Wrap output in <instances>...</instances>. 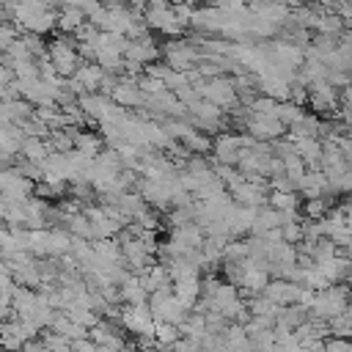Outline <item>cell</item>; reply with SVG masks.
Returning <instances> with one entry per match:
<instances>
[{"instance_id":"6da1fadb","label":"cell","mask_w":352,"mask_h":352,"mask_svg":"<svg viewBox=\"0 0 352 352\" xmlns=\"http://www.w3.org/2000/svg\"><path fill=\"white\" fill-rule=\"evenodd\" d=\"M346 308H349L346 283H333V286H327V289H322V292H314V302H311L308 314L327 322L330 316H336V314H341V311H346Z\"/></svg>"},{"instance_id":"7a4b0ae2","label":"cell","mask_w":352,"mask_h":352,"mask_svg":"<svg viewBox=\"0 0 352 352\" xmlns=\"http://www.w3.org/2000/svg\"><path fill=\"white\" fill-rule=\"evenodd\" d=\"M47 60L52 63V69L66 80L74 74V69L80 66V55L74 50V38L72 36H55L50 44H47Z\"/></svg>"},{"instance_id":"3957f363","label":"cell","mask_w":352,"mask_h":352,"mask_svg":"<svg viewBox=\"0 0 352 352\" xmlns=\"http://www.w3.org/2000/svg\"><path fill=\"white\" fill-rule=\"evenodd\" d=\"M198 96H201V99H206V102H212V104H217L223 113H226V110H231L234 104H239V102H236L234 82H231V77H228V74H220V77L204 80V85L198 88Z\"/></svg>"},{"instance_id":"277c9868","label":"cell","mask_w":352,"mask_h":352,"mask_svg":"<svg viewBox=\"0 0 352 352\" xmlns=\"http://www.w3.org/2000/svg\"><path fill=\"white\" fill-rule=\"evenodd\" d=\"M242 129L253 140H258V143H272V140H278V138L286 135V126L275 116H248Z\"/></svg>"},{"instance_id":"5b68a950","label":"cell","mask_w":352,"mask_h":352,"mask_svg":"<svg viewBox=\"0 0 352 352\" xmlns=\"http://www.w3.org/2000/svg\"><path fill=\"white\" fill-rule=\"evenodd\" d=\"M212 151H214V162L217 165H234L236 168V160H239V132H217L212 138Z\"/></svg>"},{"instance_id":"8992f818","label":"cell","mask_w":352,"mask_h":352,"mask_svg":"<svg viewBox=\"0 0 352 352\" xmlns=\"http://www.w3.org/2000/svg\"><path fill=\"white\" fill-rule=\"evenodd\" d=\"M267 179H261V182H242L239 187H234V190H228V195H231V201L236 204V206H253V209H258V206H267Z\"/></svg>"},{"instance_id":"52a82bcc","label":"cell","mask_w":352,"mask_h":352,"mask_svg":"<svg viewBox=\"0 0 352 352\" xmlns=\"http://www.w3.org/2000/svg\"><path fill=\"white\" fill-rule=\"evenodd\" d=\"M300 294V283H289L283 278H270L267 286L261 289V297H267L272 305L283 308V305H294Z\"/></svg>"},{"instance_id":"ba28073f","label":"cell","mask_w":352,"mask_h":352,"mask_svg":"<svg viewBox=\"0 0 352 352\" xmlns=\"http://www.w3.org/2000/svg\"><path fill=\"white\" fill-rule=\"evenodd\" d=\"M110 102H116L118 107H124V110H132V107H146V96L138 91V85H135V80H126V77H118V82H116V88L110 91V96H107Z\"/></svg>"},{"instance_id":"9c48e42d","label":"cell","mask_w":352,"mask_h":352,"mask_svg":"<svg viewBox=\"0 0 352 352\" xmlns=\"http://www.w3.org/2000/svg\"><path fill=\"white\" fill-rule=\"evenodd\" d=\"M157 58H160V47L154 44V36H151V33L143 36V38L129 41V47L124 50V60H135V63H140V66L154 63Z\"/></svg>"},{"instance_id":"30bf717a","label":"cell","mask_w":352,"mask_h":352,"mask_svg":"<svg viewBox=\"0 0 352 352\" xmlns=\"http://www.w3.org/2000/svg\"><path fill=\"white\" fill-rule=\"evenodd\" d=\"M294 190L302 198H322V195H327V179L322 176V170H305L294 182Z\"/></svg>"},{"instance_id":"8fae6325","label":"cell","mask_w":352,"mask_h":352,"mask_svg":"<svg viewBox=\"0 0 352 352\" xmlns=\"http://www.w3.org/2000/svg\"><path fill=\"white\" fill-rule=\"evenodd\" d=\"M138 280H140V286H143L146 294L160 292V289H170L168 270H165V264H160V261H154V264H148L143 272H138Z\"/></svg>"},{"instance_id":"7c38bea8","label":"cell","mask_w":352,"mask_h":352,"mask_svg":"<svg viewBox=\"0 0 352 352\" xmlns=\"http://www.w3.org/2000/svg\"><path fill=\"white\" fill-rule=\"evenodd\" d=\"M55 22H58V11H38V14H33V16H28L22 25H16L19 28V33H33V36H47V33H52L55 30Z\"/></svg>"},{"instance_id":"4fadbf2b","label":"cell","mask_w":352,"mask_h":352,"mask_svg":"<svg viewBox=\"0 0 352 352\" xmlns=\"http://www.w3.org/2000/svg\"><path fill=\"white\" fill-rule=\"evenodd\" d=\"M72 77L82 85L85 94H96V91H99V82H102V77H104V72H102L94 60H80V66L74 69Z\"/></svg>"},{"instance_id":"5bb4252c","label":"cell","mask_w":352,"mask_h":352,"mask_svg":"<svg viewBox=\"0 0 352 352\" xmlns=\"http://www.w3.org/2000/svg\"><path fill=\"white\" fill-rule=\"evenodd\" d=\"M118 300L124 305H143L148 300V294L143 292V286H140L135 272H126V278L118 283Z\"/></svg>"},{"instance_id":"9a60e30c","label":"cell","mask_w":352,"mask_h":352,"mask_svg":"<svg viewBox=\"0 0 352 352\" xmlns=\"http://www.w3.org/2000/svg\"><path fill=\"white\" fill-rule=\"evenodd\" d=\"M50 154H52V151H50L47 140H41V138H22L19 151H16V157H22V160H28V162H33V165H41Z\"/></svg>"},{"instance_id":"2e32d148","label":"cell","mask_w":352,"mask_h":352,"mask_svg":"<svg viewBox=\"0 0 352 352\" xmlns=\"http://www.w3.org/2000/svg\"><path fill=\"white\" fill-rule=\"evenodd\" d=\"M91 250H94L99 267H107V264H118L121 261V248H118L116 236L113 239H94L91 242Z\"/></svg>"},{"instance_id":"e0dca14e","label":"cell","mask_w":352,"mask_h":352,"mask_svg":"<svg viewBox=\"0 0 352 352\" xmlns=\"http://www.w3.org/2000/svg\"><path fill=\"white\" fill-rule=\"evenodd\" d=\"M102 148H104V140H102V135H99V132H88V129H80V132L74 135V151L85 154L88 160H94V157H96Z\"/></svg>"},{"instance_id":"ac0fdd59","label":"cell","mask_w":352,"mask_h":352,"mask_svg":"<svg viewBox=\"0 0 352 352\" xmlns=\"http://www.w3.org/2000/svg\"><path fill=\"white\" fill-rule=\"evenodd\" d=\"M82 22H85V14H82L80 8L63 6V8L58 11V22H55V28H58L63 36H74V30H77Z\"/></svg>"},{"instance_id":"d6986e66","label":"cell","mask_w":352,"mask_h":352,"mask_svg":"<svg viewBox=\"0 0 352 352\" xmlns=\"http://www.w3.org/2000/svg\"><path fill=\"white\" fill-rule=\"evenodd\" d=\"M69 248H72V234H66L63 228H47V258H58L69 253Z\"/></svg>"},{"instance_id":"ffe728a7","label":"cell","mask_w":352,"mask_h":352,"mask_svg":"<svg viewBox=\"0 0 352 352\" xmlns=\"http://www.w3.org/2000/svg\"><path fill=\"white\" fill-rule=\"evenodd\" d=\"M179 143H182L190 154H201V157H206V154L212 151V135H206V132H201V129H190Z\"/></svg>"},{"instance_id":"44dd1931","label":"cell","mask_w":352,"mask_h":352,"mask_svg":"<svg viewBox=\"0 0 352 352\" xmlns=\"http://www.w3.org/2000/svg\"><path fill=\"white\" fill-rule=\"evenodd\" d=\"M170 236H173V239H179L187 250H198V248L204 245V239H206V236H204V231H201L195 223H187V226H182V228H173V231H170Z\"/></svg>"},{"instance_id":"7402d4cb","label":"cell","mask_w":352,"mask_h":352,"mask_svg":"<svg viewBox=\"0 0 352 352\" xmlns=\"http://www.w3.org/2000/svg\"><path fill=\"white\" fill-rule=\"evenodd\" d=\"M63 314H66L74 324H80V327H85V330H88V327H94V324L102 319L96 311H91L88 305H80V302H69V305L63 308Z\"/></svg>"},{"instance_id":"603a6c76","label":"cell","mask_w":352,"mask_h":352,"mask_svg":"<svg viewBox=\"0 0 352 352\" xmlns=\"http://www.w3.org/2000/svg\"><path fill=\"white\" fill-rule=\"evenodd\" d=\"M330 206H333V198H327V195H322V198H305L302 204H300V214H302V220H322L327 212H330Z\"/></svg>"},{"instance_id":"cb8c5ba5","label":"cell","mask_w":352,"mask_h":352,"mask_svg":"<svg viewBox=\"0 0 352 352\" xmlns=\"http://www.w3.org/2000/svg\"><path fill=\"white\" fill-rule=\"evenodd\" d=\"M116 206L121 209V214H124L126 220H132L138 212H143V209H146V201H143L135 190H126V192H121V195L116 198Z\"/></svg>"},{"instance_id":"d4e9b609","label":"cell","mask_w":352,"mask_h":352,"mask_svg":"<svg viewBox=\"0 0 352 352\" xmlns=\"http://www.w3.org/2000/svg\"><path fill=\"white\" fill-rule=\"evenodd\" d=\"M267 206H272L278 212H294V209H300V195L297 192H275V190H270L267 192Z\"/></svg>"},{"instance_id":"484cf974","label":"cell","mask_w":352,"mask_h":352,"mask_svg":"<svg viewBox=\"0 0 352 352\" xmlns=\"http://www.w3.org/2000/svg\"><path fill=\"white\" fill-rule=\"evenodd\" d=\"M60 228H63L66 234H72V236H80V239H88V242H91V223L85 220L82 212L63 217V226H60Z\"/></svg>"},{"instance_id":"4316f807","label":"cell","mask_w":352,"mask_h":352,"mask_svg":"<svg viewBox=\"0 0 352 352\" xmlns=\"http://www.w3.org/2000/svg\"><path fill=\"white\" fill-rule=\"evenodd\" d=\"M179 338H182V333H179V327H176V324H168V322H154V341H157V346H160V349L173 346Z\"/></svg>"},{"instance_id":"83f0119b","label":"cell","mask_w":352,"mask_h":352,"mask_svg":"<svg viewBox=\"0 0 352 352\" xmlns=\"http://www.w3.org/2000/svg\"><path fill=\"white\" fill-rule=\"evenodd\" d=\"M248 256V239H228L220 250V264H234Z\"/></svg>"},{"instance_id":"f1b7e54d","label":"cell","mask_w":352,"mask_h":352,"mask_svg":"<svg viewBox=\"0 0 352 352\" xmlns=\"http://www.w3.org/2000/svg\"><path fill=\"white\" fill-rule=\"evenodd\" d=\"M272 116H275L283 126H292V124H297V121L305 116V107H297V104H292V102H278Z\"/></svg>"},{"instance_id":"f546056e","label":"cell","mask_w":352,"mask_h":352,"mask_svg":"<svg viewBox=\"0 0 352 352\" xmlns=\"http://www.w3.org/2000/svg\"><path fill=\"white\" fill-rule=\"evenodd\" d=\"M349 330H352V319H349V308L327 319V333H330L333 338H349Z\"/></svg>"},{"instance_id":"4dcf8cb0","label":"cell","mask_w":352,"mask_h":352,"mask_svg":"<svg viewBox=\"0 0 352 352\" xmlns=\"http://www.w3.org/2000/svg\"><path fill=\"white\" fill-rule=\"evenodd\" d=\"M333 256H338V248H336L327 236H322L319 242H314V248H311V258H314V264L327 261V258H333Z\"/></svg>"},{"instance_id":"1f68e13d","label":"cell","mask_w":352,"mask_h":352,"mask_svg":"<svg viewBox=\"0 0 352 352\" xmlns=\"http://www.w3.org/2000/svg\"><path fill=\"white\" fill-rule=\"evenodd\" d=\"M275 104H278V102H272L270 96H261V94H258V96L248 104V116H272V113H275Z\"/></svg>"},{"instance_id":"d6a6232c","label":"cell","mask_w":352,"mask_h":352,"mask_svg":"<svg viewBox=\"0 0 352 352\" xmlns=\"http://www.w3.org/2000/svg\"><path fill=\"white\" fill-rule=\"evenodd\" d=\"M280 239H283V242H289V245L302 242V220L283 223V226H280Z\"/></svg>"},{"instance_id":"836d02e7","label":"cell","mask_w":352,"mask_h":352,"mask_svg":"<svg viewBox=\"0 0 352 352\" xmlns=\"http://www.w3.org/2000/svg\"><path fill=\"white\" fill-rule=\"evenodd\" d=\"M168 74H170V66L165 60H154V63H146L143 66V77H151V80H162L165 82Z\"/></svg>"},{"instance_id":"e575fe53","label":"cell","mask_w":352,"mask_h":352,"mask_svg":"<svg viewBox=\"0 0 352 352\" xmlns=\"http://www.w3.org/2000/svg\"><path fill=\"white\" fill-rule=\"evenodd\" d=\"M19 36V28L16 25H11V22H0V55L11 47V41Z\"/></svg>"},{"instance_id":"d590c367","label":"cell","mask_w":352,"mask_h":352,"mask_svg":"<svg viewBox=\"0 0 352 352\" xmlns=\"http://www.w3.org/2000/svg\"><path fill=\"white\" fill-rule=\"evenodd\" d=\"M267 190H275V192H297V190H294V182L286 179V176H272V179H267Z\"/></svg>"},{"instance_id":"8d00e7d4","label":"cell","mask_w":352,"mask_h":352,"mask_svg":"<svg viewBox=\"0 0 352 352\" xmlns=\"http://www.w3.org/2000/svg\"><path fill=\"white\" fill-rule=\"evenodd\" d=\"M322 349H324V352H352L349 338H333V336H327V338L322 341Z\"/></svg>"},{"instance_id":"74e56055","label":"cell","mask_w":352,"mask_h":352,"mask_svg":"<svg viewBox=\"0 0 352 352\" xmlns=\"http://www.w3.org/2000/svg\"><path fill=\"white\" fill-rule=\"evenodd\" d=\"M184 85H190V82H187V74L170 69V74L165 77V88H168V91H179V88H184Z\"/></svg>"},{"instance_id":"f35d334b","label":"cell","mask_w":352,"mask_h":352,"mask_svg":"<svg viewBox=\"0 0 352 352\" xmlns=\"http://www.w3.org/2000/svg\"><path fill=\"white\" fill-rule=\"evenodd\" d=\"M19 352H50V349H47L38 338H30V341H25V344H22V349H19Z\"/></svg>"},{"instance_id":"ab89813d","label":"cell","mask_w":352,"mask_h":352,"mask_svg":"<svg viewBox=\"0 0 352 352\" xmlns=\"http://www.w3.org/2000/svg\"><path fill=\"white\" fill-rule=\"evenodd\" d=\"M11 80H14V72H11L8 66H3V63H0V88H3V85H8Z\"/></svg>"},{"instance_id":"60d3db41","label":"cell","mask_w":352,"mask_h":352,"mask_svg":"<svg viewBox=\"0 0 352 352\" xmlns=\"http://www.w3.org/2000/svg\"><path fill=\"white\" fill-rule=\"evenodd\" d=\"M280 3H283L286 8H300V6H302V0H280Z\"/></svg>"}]
</instances>
